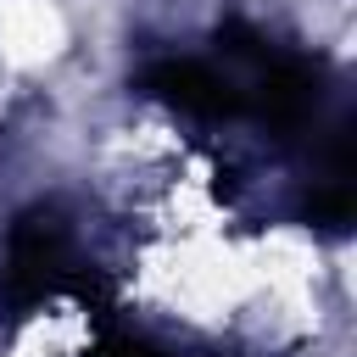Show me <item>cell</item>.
<instances>
[{
  "mask_svg": "<svg viewBox=\"0 0 357 357\" xmlns=\"http://www.w3.org/2000/svg\"><path fill=\"white\" fill-rule=\"evenodd\" d=\"M67 279H73V240H67L61 212H50V206L22 212L11 223L6 257H0V307L11 318H22L45 296H56Z\"/></svg>",
  "mask_w": 357,
  "mask_h": 357,
  "instance_id": "6da1fadb",
  "label": "cell"
},
{
  "mask_svg": "<svg viewBox=\"0 0 357 357\" xmlns=\"http://www.w3.org/2000/svg\"><path fill=\"white\" fill-rule=\"evenodd\" d=\"M139 84H145L156 100H167V106H178V112H190V117H229V112L245 106L240 84H234L229 73H212L206 61H190V56L151 61V67L139 73Z\"/></svg>",
  "mask_w": 357,
  "mask_h": 357,
  "instance_id": "7a4b0ae2",
  "label": "cell"
}]
</instances>
